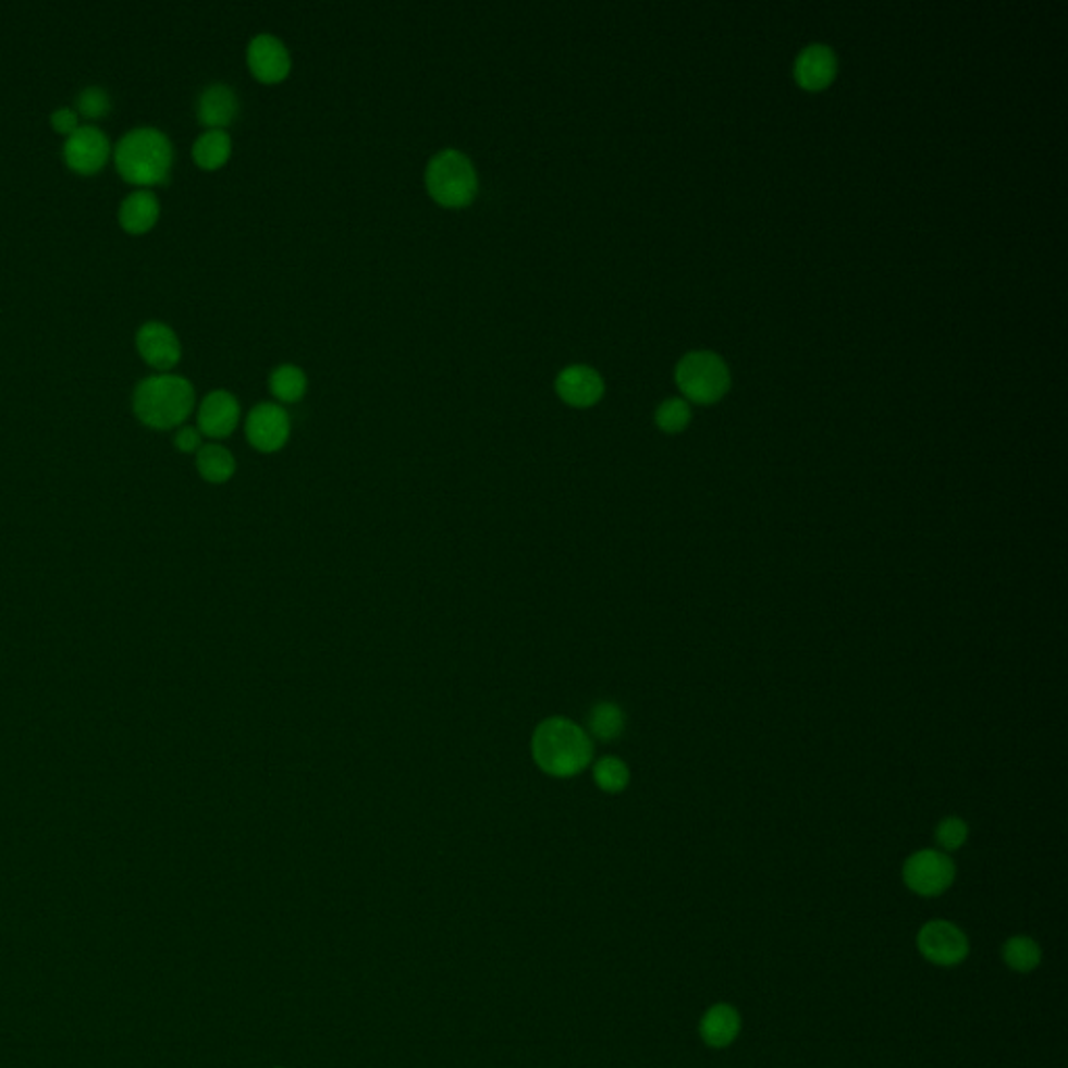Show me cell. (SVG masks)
<instances>
[{"mask_svg": "<svg viewBox=\"0 0 1068 1068\" xmlns=\"http://www.w3.org/2000/svg\"><path fill=\"white\" fill-rule=\"evenodd\" d=\"M247 61L253 75L266 84H275L291 74L289 50L270 34H259L250 40Z\"/></svg>", "mask_w": 1068, "mask_h": 1068, "instance_id": "8fae6325", "label": "cell"}, {"mask_svg": "<svg viewBox=\"0 0 1068 1068\" xmlns=\"http://www.w3.org/2000/svg\"><path fill=\"white\" fill-rule=\"evenodd\" d=\"M935 839L945 851H956L969 839V824L960 817H947L937 824Z\"/></svg>", "mask_w": 1068, "mask_h": 1068, "instance_id": "484cf974", "label": "cell"}, {"mask_svg": "<svg viewBox=\"0 0 1068 1068\" xmlns=\"http://www.w3.org/2000/svg\"><path fill=\"white\" fill-rule=\"evenodd\" d=\"M132 405L140 422L157 430H168L191 416L195 407V389L182 376L157 373L136 386Z\"/></svg>", "mask_w": 1068, "mask_h": 1068, "instance_id": "3957f363", "label": "cell"}, {"mask_svg": "<svg viewBox=\"0 0 1068 1068\" xmlns=\"http://www.w3.org/2000/svg\"><path fill=\"white\" fill-rule=\"evenodd\" d=\"M1002 956L1004 962L1015 972H1031L1042 962V947L1031 937L1015 935L1004 944Z\"/></svg>", "mask_w": 1068, "mask_h": 1068, "instance_id": "44dd1931", "label": "cell"}, {"mask_svg": "<svg viewBox=\"0 0 1068 1068\" xmlns=\"http://www.w3.org/2000/svg\"><path fill=\"white\" fill-rule=\"evenodd\" d=\"M626 716L614 701H601L589 714V731L599 741H614L624 733Z\"/></svg>", "mask_w": 1068, "mask_h": 1068, "instance_id": "ffe728a7", "label": "cell"}, {"mask_svg": "<svg viewBox=\"0 0 1068 1068\" xmlns=\"http://www.w3.org/2000/svg\"><path fill=\"white\" fill-rule=\"evenodd\" d=\"M50 124H52V127H54L59 134L70 136V134H74L75 130L79 127V115L75 113V109H67V107H63V109H57V111L50 115Z\"/></svg>", "mask_w": 1068, "mask_h": 1068, "instance_id": "4316f807", "label": "cell"}, {"mask_svg": "<svg viewBox=\"0 0 1068 1068\" xmlns=\"http://www.w3.org/2000/svg\"><path fill=\"white\" fill-rule=\"evenodd\" d=\"M676 382L691 401L714 403L728 391L731 376L719 355L696 351L680 359L676 368Z\"/></svg>", "mask_w": 1068, "mask_h": 1068, "instance_id": "5b68a950", "label": "cell"}, {"mask_svg": "<svg viewBox=\"0 0 1068 1068\" xmlns=\"http://www.w3.org/2000/svg\"><path fill=\"white\" fill-rule=\"evenodd\" d=\"M111 111V97L100 86L84 88L75 99V113L86 120H102Z\"/></svg>", "mask_w": 1068, "mask_h": 1068, "instance_id": "cb8c5ba5", "label": "cell"}, {"mask_svg": "<svg viewBox=\"0 0 1068 1068\" xmlns=\"http://www.w3.org/2000/svg\"><path fill=\"white\" fill-rule=\"evenodd\" d=\"M245 430L253 447L263 453H273L286 445L291 434V420L280 405L261 403L253 407Z\"/></svg>", "mask_w": 1068, "mask_h": 1068, "instance_id": "9c48e42d", "label": "cell"}, {"mask_svg": "<svg viewBox=\"0 0 1068 1068\" xmlns=\"http://www.w3.org/2000/svg\"><path fill=\"white\" fill-rule=\"evenodd\" d=\"M691 420V409L683 398H668L655 412V422L664 432H680Z\"/></svg>", "mask_w": 1068, "mask_h": 1068, "instance_id": "d4e9b609", "label": "cell"}, {"mask_svg": "<svg viewBox=\"0 0 1068 1068\" xmlns=\"http://www.w3.org/2000/svg\"><path fill=\"white\" fill-rule=\"evenodd\" d=\"M426 188L430 197L443 207H466L478 193V175L474 163L459 150H441L426 170Z\"/></svg>", "mask_w": 1068, "mask_h": 1068, "instance_id": "277c9868", "label": "cell"}, {"mask_svg": "<svg viewBox=\"0 0 1068 1068\" xmlns=\"http://www.w3.org/2000/svg\"><path fill=\"white\" fill-rule=\"evenodd\" d=\"M555 391L572 407H591L603 395V380L593 368L570 366L557 376Z\"/></svg>", "mask_w": 1068, "mask_h": 1068, "instance_id": "4fadbf2b", "label": "cell"}, {"mask_svg": "<svg viewBox=\"0 0 1068 1068\" xmlns=\"http://www.w3.org/2000/svg\"><path fill=\"white\" fill-rule=\"evenodd\" d=\"M532 758L549 776L570 778L591 764L593 741L576 722L555 716L537 726L532 735Z\"/></svg>", "mask_w": 1068, "mask_h": 1068, "instance_id": "6da1fadb", "label": "cell"}, {"mask_svg": "<svg viewBox=\"0 0 1068 1068\" xmlns=\"http://www.w3.org/2000/svg\"><path fill=\"white\" fill-rule=\"evenodd\" d=\"M593 778H596L597 787L601 791L622 794L630 783V771L621 758L607 756V758L597 760L596 766H593Z\"/></svg>", "mask_w": 1068, "mask_h": 1068, "instance_id": "603a6c76", "label": "cell"}, {"mask_svg": "<svg viewBox=\"0 0 1068 1068\" xmlns=\"http://www.w3.org/2000/svg\"><path fill=\"white\" fill-rule=\"evenodd\" d=\"M230 152H232V140L225 134V130L202 132L195 143V147H193V157L202 170L222 168L225 161L230 159Z\"/></svg>", "mask_w": 1068, "mask_h": 1068, "instance_id": "ac0fdd59", "label": "cell"}, {"mask_svg": "<svg viewBox=\"0 0 1068 1068\" xmlns=\"http://www.w3.org/2000/svg\"><path fill=\"white\" fill-rule=\"evenodd\" d=\"M136 347L143 359L159 372L172 370L182 355L180 341L168 323L147 322L140 326L136 334Z\"/></svg>", "mask_w": 1068, "mask_h": 1068, "instance_id": "30bf717a", "label": "cell"}, {"mask_svg": "<svg viewBox=\"0 0 1068 1068\" xmlns=\"http://www.w3.org/2000/svg\"><path fill=\"white\" fill-rule=\"evenodd\" d=\"M175 447L180 449L182 453H195L199 451L202 445H200V432L199 428H193V426H184L175 432Z\"/></svg>", "mask_w": 1068, "mask_h": 1068, "instance_id": "83f0119b", "label": "cell"}, {"mask_svg": "<svg viewBox=\"0 0 1068 1068\" xmlns=\"http://www.w3.org/2000/svg\"><path fill=\"white\" fill-rule=\"evenodd\" d=\"M741 1031V1017L728 1004L712 1006L699 1024L701 1040L710 1047H726L737 1040Z\"/></svg>", "mask_w": 1068, "mask_h": 1068, "instance_id": "e0dca14e", "label": "cell"}, {"mask_svg": "<svg viewBox=\"0 0 1068 1068\" xmlns=\"http://www.w3.org/2000/svg\"><path fill=\"white\" fill-rule=\"evenodd\" d=\"M159 200L149 188H138L120 207V224L130 234H145L159 220Z\"/></svg>", "mask_w": 1068, "mask_h": 1068, "instance_id": "2e32d148", "label": "cell"}, {"mask_svg": "<svg viewBox=\"0 0 1068 1068\" xmlns=\"http://www.w3.org/2000/svg\"><path fill=\"white\" fill-rule=\"evenodd\" d=\"M837 72V59L833 50L824 45H812L796 61L797 84L806 90H822L831 84Z\"/></svg>", "mask_w": 1068, "mask_h": 1068, "instance_id": "5bb4252c", "label": "cell"}, {"mask_svg": "<svg viewBox=\"0 0 1068 1068\" xmlns=\"http://www.w3.org/2000/svg\"><path fill=\"white\" fill-rule=\"evenodd\" d=\"M273 397L284 403H295L307 391V376L297 366H280L270 376Z\"/></svg>", "mask_w": 1068, "mask_h": 1068, "instance_id": "7402d4cb", "label": "cell"}, {"mask_svg": "<svg viewBox=\"0 0 1068 1068\" xmlns=\"http://www.w3.org/2000/svg\"><path fill=\"white\" fill-rule=\"evenodd\" d=\"M174 163V147L157 127H136L124 134L115 149V168L125 182L140 188L163 184Z\"/></svg>", "mask_w": 1068, "mask_h": 1068, "instance_id": "7a4b0ae2", "label": "cell"}, {"mask_svg": "<svg viewBox=\"0 0 1068 1068\" xmlns=\"http://www.w3.org/2000/svg\"><path fill=\"white\" fill-rule=\"evenodd\" d=\"M111 155V145L107 134L97 125H79L74 134L65 138L63 159L67 168L77 174H97Z\"/></svg>", "mask_w": 1068, "mask_h": 1068, "instance_id": "ba28073f", "label": "cell"}, {"mask_svg": "<svg viewBox=\"0 0 1068 1068\" xmlns=\"http://www.w3.org/2000/svg\"><path fill=\"white\" fill-rule=\"evenodd\" d=\"M197 113L200 124L209 130H224V125L232 124L238 113V99L230 86L211 84L199 97Z\"/></svg>", "mask_w": 1068, "mask_h": 1068, "instance_id": "9a60e30c", "label": "cell"}, {"mask_svg": "<svg viewBox=\"0 0 1068 1068\" xmlns=\"http://www.w3.org/2000/svg\"><path fill=\"white\" fill-rule=\"evenodd\" d=\"M920 954L937 967H956L969 956L967 935L947 920H931L920 929Z\"/></svg>", "mask_w": 1068, "mask_h": 1068, "instance_id": "52a82bcc", "label": "cell"}, {"mask_svg": "<svg viewBox=\"0 0 1068 1068\" xmlns=\"http://www.w3.org/2000/svg\"><path fill=\"white\" fill-rule=\"evenodd\" d=\"M197 468L207 482L222 484L236 472V462L222 445H202L197 451Z\"/></svg>", "mask_w": 1068, "mask_h": 1068, "instance_id": "d6986e66", "label": "cell"}, {"mask_svg": "<svg viewBox=\"0 0 1068 1068\" xmlns=\"http://www.w3.org/2000/svg\"><path fill=\"white\" fill-rule=\"evenodd\" d=\"M197 420L200 434H207L211 439H225L238 426L241 405L228 391H213L202 398Z\"/></svg>", "mask_w": 1068, "mask_h": 1068, "instance_id": "7c38bea8", "label": "cell"}, {"mask_svg": "<svg viewBox=\"0 0 1068 1068\" xmlns=\"http://www.w3.org/2000/svg\"><path fill=\"white\" fill-rule=\"evenodd\" d=\"M901 874L910 892L922 897H933L952 887L956 879V867L945 851L920 849L906 860Z\"/></svg>", "mask_w": 1068, "mask_h": 1068, "instance_id": "8992f818", "label": "cell"}]
</instances>
